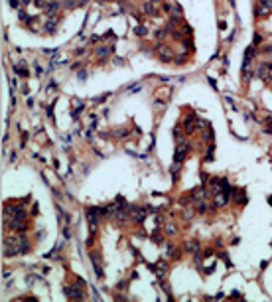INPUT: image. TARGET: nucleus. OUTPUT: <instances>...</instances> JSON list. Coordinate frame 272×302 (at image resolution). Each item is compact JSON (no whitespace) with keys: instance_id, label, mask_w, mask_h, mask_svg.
I'll return each mask as SVG.
<instances>
[{"instance_id":"6","label":"nucleus","mask_w":272,"mask_h":302,"mask_svg":"<svg viewBox=\"0 0 272 302\" xmlns=\"http://www.w3.org/2000/svg\"><path fill=\"white\" fill-rule=\"evenodd\" d=\"M134 32H136V36H146V28L144 26H138Z\"/></svg>"},{"instance_id":"3","label":"nucleus","mask_w":272,"mask_h":302,"mask_svg":"<svg viewBox=\"0 0 272 302\" xmlns=\"http://www.w3.org/2000/svg\"><path fill=\"white\" fill-rule=\"evenodd\" d=\"M183 156H185V146H179V148H178V152H175V158H174V160L179 164V162L183 160Z\"/></svg>"},{"instance_id":"4","label":"nucleus","mask_w":272,"mask_h":302,"mask_svg":"<svg viewBox=\"0 0 272 302\" xmlns=\"http://www.w3.org/2000/svg\"><path fill=\"white\" fill-rule=\"evenodd\" d=\"M111 52H112V48H101V49H97V53H99V56H101V57L108 56V53H111Z\"/></svg>"},{"instance_id":"1","label":"nucleus","mask_w":272,"mask_h":302,"mask_svg":"<svg viewBox=\"0 0 272 302\" xmlns=\"http://www.w3.org/2000/svg\"><path fill=\"white\" fill-rule=\"evenodd\" d=\"M81 288V286H79ZM77 288V284H75V288H71V286H65V294L69 296V298H85V294H83L81 290Z\"/></svg>"},{"instance_id":"8","label":"nucleus","mask_w":272,"mask_h":302,"mask_svg":"<svg viewBox=\"0 0 272 302\" xmlns=\"http://www.w3.org/2000/svg\"><path fill=\"white\" fill-rule=\"evenodd\" d=\"M148 2H158V0H148Z\"/></svg>"},{"instance_id":"9","label":"nucleus","mask_w":272,"mask_h":302,"mask_svg":"<svg viewBox=\"0 0 272 302\" xmlns=\"http://www.w3.org/2000/svg\"><path fill=\"white\" fill-rule=\"evenodd\" d=\"M101 2H104V0H101Z\"/></svg>"},{"instance_id":"2","label":"nucleus","mask_w":272,"mask_h":302,"mask_svg":"<svg viewBox=\"0 0 272 302\" xmlns=\"http://www.w3.org/2000/svg\"><path fill=\"white\" fill-rule=\"evenodd\" d=\"M99 215H101V209H99V207H89V209H87V217H89V221H91L93 225L97 223Z\"/></svg>"},{"instance_id":"5","label":"nucleus","mask_w":272,"mask_h":302,"mask_svg":"<svg viewBox=\"0 0 272 302\" xmlns=\"http://www.w3.org/2000/svg\"><path fill=\"white\" fill-rule=\"evenodd\" d=\"M144 12H148V14H156V8H154L152 4L148 2V4H146V6H144Z\"/></svg>"},{"instance_id":"7","label":"nucleus","mask_w":272,"mask_h":302,"mask_svg":"<svg viewBox=\"0 0 272 302\" xmlns=\"http://www.w3.org/2000/svg\"><path fill=\"white\" fill-rule=\"evenodd\" d=\"M10 6L12 8H18V0H10Z\"/></svg>"}]
</instances>
